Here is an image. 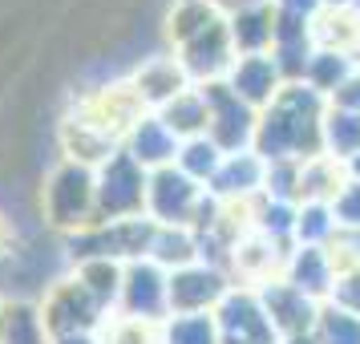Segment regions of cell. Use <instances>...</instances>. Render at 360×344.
<instances>
[{"label":"cell","mask_w":360,"mask_h":344,"mask_svg":"<svg viewBox=\"0 0 360 344\" xmlns=\"http://www.w3.org/2000/svg\"><path fill=\"white\" fill-rule=\"evenodd\" d=\"M324 110L328 101L320 94H311L304 82L283 85L279 98L267 110H259L251 150L263 163H308L316 154H324V142H320Z\"/></svg>","instance_id":"obj_1"},{"label":"cell","mask_w":360,"mask_h":344,"mask_svg":"<svg viewBox=\"0 0 360 344\" xmlns=\"http://www.w3.org/2000/svg\"><path fill=\"white\" fill-rule=\"evenodd\" d=\"M94 203H98V170L73 163V158H61L41 186L45 223L61 235H77V231L94 227Z\"/></svg>","instance_id":"obj_2"},{"label":"cell","mask_w":360,"mask_h":344,"mask_svg":"<svg viewBox=\"0 0 360 344\" xmlns=\"http://www.w3.org/2000/svg\"><path fill=\"white\" fill-rule=\"evenodd\" d=\"M146 170L134 163L126 150L110 154L98 166V203H94V223H126V219H146Z\"/></svg>","instance_id":"obj_3"},{"label":"cell","mask_w":360,"mask_h":344,"mask_svg":"<svg viewBox=\"0 0 360 344\" xmlns=\"http://www.w3.org/2000/svg\"><path fill=\"white\" fill-rule=\"evenodd\" d=\"M207 186L186 179L179 166H162L150 170L146 179V219L154 227H195L198 211H202Z\"/></svg>","instance_id":"obj_4"},{"label":"cell","mask_w":360,"mask_h":344,"mask_svg":"<svg viewBox=\"0 0 360 344\" xmlns=\"http://www.w3.org/2000/svg\"><path fill=\"white\" fill-rule=\"evenodd\" d=\"M170 272H162L154 260H130L122 267V292H117L114 316L138 320V324H166L170 300H166Z\"/></svg>","instance_id":"obj_5"},{"label":"cell","mask_w":360,"mask_h":344,"mask_svg":"<svg viewBox=\"0 0 360 344\" xmlns=\"http://www.w3.org/2000/svg\"><path fill=\"white\" fill-rule=\"evenodd\" d=\"M198 94L207 101V138L223 154H243L255 142V126H259V114L239 101L227 89V82H211V85H198Z\"/></svg>","instance_id":"obj_6"},{"label":"cell","mask_w":360,"mask_h":344,"mask_svg":"<svg viewBox=\"0 0 360 344\" xmlns=\"http://www.w3.org/2000/svg\"><path fill=\"white\" fill-rule=\"evenodd\" d=\"M231 288L235 284H231V276L223 267H214L207 260L186 263L179 272H170V284H166L170 316H202V312H214Z\"/></svg>","instance_id":"obj_7"},{"label":"cell","mask_w":360,"mask_h":344,"mask_svg":"<svg viewBox=\"0 0 360 344\" xmlns=\"http://www.w3.org/2000/svg\"><path fill=\"white\" fill-rule=\"evenodd\" d=\"M41 320H45L49 340H53V336H69V332H101L110 312L69 276V279H57L49 288V295L41 300Z\"/></svg>","instance_id":"obj_8"},{"label":"cell","mask_w":360,"mask_h":344,"mask_svg":"<svg viewBox=\"0 0 360 344\" xmlns=\"http://www.w3.org/2000/svg\"><path fill=\"white\" fill-rule=\"evenodd\" d=\"M211 316H214V328H219V344H279L255 288L235 284Z\"/></svg>","instance_id":"obj_9"},{"label":"cell","mask_w":360,"mask_h":344,"mask_svg":"<svg viewBox=\"0 0 360 344\" xmlns=\"http://www.w3.org/2000/svg\"><path fill=\"white\" fill-rule=\"evenodd\" d=\"M179 65L186 69L191 85H211L223 82L227 69L235 65V49H231V33H227V17H219L211 29H202L195 41H186L174 49Z\"/></svg>","instance_id":"obj_10"},{"label":"cell","mask_w":360,"mask_h":344,"mask_svg":"<svg viewBox=\"0 0 360 344\" xmlns=\"http://www.w3.org/2000/svg\"><path fill=\"white\" fill-rule=\"evenodd\" d=\"M130 89L138 94L146 114H158L162 106H170L179 94L191 89V77H186V69L179 65L174 53H154V57H146L142 65L134 69Z\"/></svg>","instance_id":"obj_11"},{"label":"cell","mask_w":360,"mask_h":344,"mask_svg":"<svg viewBox=\"0 0 360 344\" xmlns=\"http://www.w3.org/2000/svg\"><path fill=\"white\" fill-rule=\"evenodd\" d=\"M255 292H259V304H263V312H267V320H271V328H276L279 340L311 332L320 304L308 300L304 292H295L288 279H267V284H259Z\"/></svg>","instance_id":"obj_12"},{"label":"cell","mask_w":360,"mask_h":344,"mask_svg":"<svg viewBox=\"0 0 360 344\" xmlns=\"http://www.w3.org/2000/svg\"><path fill=\"white\" fill-rule=\"evenodd\" d=\"M263 174H267V163H263L255 150H243V154H227L214 179L207 182V195L227 203V207H247L263 195Z\"/></svg>","instance_id":"obj_13"},{"label":"cell","mask_w":360,"mask_h":344,"mask_svg":"<svg viewBox=\"0 0 360 344\" xmlns=\"http://www.w3.org/2000/svg\"><path fill=\"white\" fill-rule=\"evenodd\" d=\"M227 89L235 94L239 101H247L255 114L267 110L271 101L279 98V89H283V73L279 65L271 61V53H255V57H235V65L227 69Z\"/></svg>","instance_id":"obj_14"},{"label":"cell","mask_w":360,"mask_h":344,"mask_svg":"<svg viewBox=\"0 0 360 344\" xmlns=\"http://www.w3.org/2000/svg\"><path fill=\"white\" fill-rule=\"evenodd\" d=\"M311 53H316V29L304 17H288L276 8V41H271V61L279 65L283 82H304Z\"/></svg>","instance_id":"obj_15"},{"label":"cell","mask_w":360,"mask_h":344,"mask_svg":"<svg viewBox=\"0 0 360 344\" xmlns=\"http://www.w3.org/2000/svg\"><path fill=\"white\" fill-rule=\"evenodd\" d=\"M279 279H288L295 292H304L316 304H328V295L336 288V263L328 255V247H292Z\"/></svg>","instance_id":"obj_16"},{"label":"cell","mask_w":360,"mask_h":344,"mask_svg":"<svg viewBox=\"0 0 360 344\" xmlns=\"http://www.w3.org/2000/svg\"><path fill=\"white\" fill-rule=\"evenodd\" d=\"M179 146H182V142L166 130L158 114H142L130 130H126V138H122V150H126V154H130L146 174H150V170H162V166H174Z\"/></svg>","instance_id":"obj_17"},{"label":"cell","mask_w":360,"mask_h":344,"mask_svg":"<svg viewBox=\"0 0 360 344\" xmlns=\"http://www.w3.org/2000/svg\"><path fill=\"white\" fill-rule=\"evenodd\" d=\"M61 146H65V158H73V163H85L98 170L110 154H117L122 150V142H117L114 134H105L98 126V122H89L85 114L69 117L65 126H61Z\"/></svg>","instance_id":"obj_18"},{"label":"cell","mask_w":360,"mask_h":344,"mask_svg":"<svg viewBox=\"0 0 360 344\" xmlns=\"http://www.w3.org/2000/svg\"><path fill=\"white\" fill-rule=\"evenodd\" d=\"M227 33H231L235 57L271 53V41H276V4H255V8H243V13H231Z\"/></svg>","instance_id":"obj_19"},{"label":"cell","mask_w":360,"mask_h":344,"mask_svg":"<svg viewBox=\"0 0 360 344\" xmlns=\"http://www.w3.org/2000/svg\"><path fill=\"white\" fill-rule=\"evenodd\" d=\"M356 69H360L356 57H348V53H340V49H324V45H316L308 69H304V85H308L311 94H320L324 101H332L336 98V89H340Z\"/></svg>","instance_id":"obj_20"},{"label":"cell","mask_w":360,"mask_h":344,"mask_svg":"<svg viewBox=\"0 0 360 344\" xmlns=\"http://www.w3.org/2000/svg\"><path fill=\"white\" fill-rule=\"evenodd\" d=\"M344 182H348L344 163L328 158V154H316L308 163H300V203H324V207H332V198L344 191Z\"/></svg>","instance_id":"obj_21"},{"label":"cell","mask_w":360,"mask_h":344,"mask_svg":"<svg viewBox=\"0 0 360 344\" xmlns=\"http://www.w3.org/2000/svg\"><path fill=\"white\" fill-rule=\"evenodd\" d=\"M146 260H154L162 272H179L186 263L202 260V247H198V235L191 227H154Z\"/></svg>","instance_id":"obj_22"},{"label":"cell","mask_w":360,"mask_h":344,"mask_svg":"<svg viewBox=\"0 0 360 344\" xmlns=\"http://www.w3.org/2000/svg\"><path fill=\"white\" fill-rule=\"evenodd\" d=\"M320 142H324L328 158L348 163L352 154H360V114L340 110V106H328L324 110V126H320Z\"/></svg>","instance_id":"obj_23"},{"label":"cell","mask_w":360,"mask_h":344,"mask_svg":"<svg viewBox=\"0 0 360 344\" xmlns=\"http://www.w3.org/2000/svg\"><path fill=\"white\" fill-rule=\"evenodd\" d=\"M158 117H162V126L174 134L179 142L202 138V134H207V101H202V94H198V85H191V89L179 94L170 106H162Z\"/></svg>","instance_id":"obj_24"},{"label":"cell","mask_w":360,"mask_h":344,"mask_svg":"<svg viewBox=\"0 0 360 344\" xmlns=\"http://www.w3.org/2000/svg\"><path fill=\"white\" fill-rule=\"evenodd\" d=\"M122 267L126 263H117V260H82V263H73V279L114 316L117 292H122Z\"/></svg>","instance_id":"obj_25"},{"label":"cell","mask_w":360,"mask_h":344,"mask_svg":"<svg viewBox=\"0 0 360 344\" xmlns=\"http://www.w3.org/2000/svg\"><path fill=\"white\" fill-rule=\"evenodd\" d=\"M0 344H49V328L41 320V304L4 300V336Z\"/></svg>","instance_id":"obj_26"},{"label":"cell","mask_w":360,"mask_h":344,"mask_svg":"<svg viewBox=\"0 0 360 344\" xmlns=\"http://www.w3.org/2000/svg\"><path fill=\"white\" fill-rule=\"evenodd\" d=\"M219 13H214L211 0H174V8H170V17H166V37L174 41V49L186 45V41H195L202 29H211Z\"/></svg>","instance_id":"obj_27"},{"label":"cell","mask_w":360,"mask_h":344,"mask_svg":"<svg viewBox=\"0 0 360 344\" xmlns=\"http://www.w3.org/2000/svg\"><path fill=\"white\" fill-rule=\"evenodd\" d=\"M336 219H332V207L324 203H300L295 207V235L292 247H328L336 239Z\"/></svg>","instance_id":"obj_28"},{"label":"cell","mask_w":360,"mask_h":344,"mask_svg":"<svg viewBox=\"0 0 360 344\" xmlns=\"http://www.w3.org/2000/svg\"><path fill=\"white\" fill-rule=\"evenodd\" d=\"M223 158H227V154L214 146L207 134H202V138H186V142H182L174 166H179L186 179H195L198 186H207V182L214 179V170H219V163H223Z\"/></svg>","instance_id":"obj_29"},{"label":"cell","mask_w":360,"mask_h":344,"mask_svg":"<svg viewBox=\"0 0 360 344\" xmlns=\"http://www.w3.org/2000/svg\"><path fill=\"white\" fill-rule=\"evenodd\" d=\"M311 340L316 344H360V316L336 308V304H320L316 324H311Z\"/></svg>","instance_id":"obj_30"},{"label":"cell","mask_w":360,"mask_h":344,"mask_svg":"<svg viewBox=\"0 0 360 344\" xmlns=\"http://www.w3.org/2000/svg\"><path fill=\"white\" fill-rule=\"evenodd\" d=\"M162 344H219V328L214 316H170L162 324Z\"/></svg>","instance_id":"obj_31"},{"label":"cell","mask_w":360,"mask_h":344,"mask_svg":"<svg viewBox=\"0 0 360 344\" xmlns=\"http://www.w3.org/2000/svg\"><path fill=\"white\" fill-rule=\"evenodd\" d=\"M98 336L101 344H162V324H138V320L110 316Z\"/></svg>","instance_id":"obj_32"},{"label":"cell","mask_w":360,"mask_h":344,"mask_svg":"<svg viewBox=\"0 0 360 344\" xmlns=\"http://www.w3.org/2000/svg\"><path fill=\"white\" fill-rule=\"evenodd\" d=\"M332 219L340 231H360V182H344V191L332 198Z\"/></svg>","instance_id":"obj_33"},{"label":"cell","mask_w":360,"mask_h":344,"mask_svg":"<svg viewBox=\"0 0 360 344\" xmlns=\"http://www.w3.org/2000/svg\"><path fill=\"white\" fill-rule=\"evenodd\" d=\"M279 13H288V17H304V20H316L324 13V0H271Z\"/></svg>","instance_id":"obj_34"},{"label":"cell","mask_w":360,"mask_h":344,"mask_svg":"<svg viewBox=\"0 0 360 344\" xmlns=\"http://www.w3.org/2000/svg\"><path fill=\"white\" fill-rule=\"evenodd\" d=\"M328 106H340V110H352V114H360V69L340 85V89H336V98L328 101Z\"/></svg>","instance_id":"obj_35"},{"label":"cell","mask_w":360,"mask_h":344,"mask_svg":"<svg viewBox=\"0 0 360 344\" xmlns=\"http://www.w3.org/2000/svg\"><path fill=\"white\" fill-rule=\"evenodd\" d=\"M219 17H231V13H243V8H255V4H271V0H211Z\"/></svg>","instance_id":"obj_36"},{"label":"cell","mask_w":360,"mask_h":344,"mask_svg":"<svg viewBox=\"0 0 360 344\" xmlns=\"http://www.w3.org/2000/svg\"><path fill=\"white\" fill-rule=\"evenodd\" d=\"M49 344H101L98 332H69V336H53Z\"/></svg>","instance_id":"obj_37"},{"label":"cell","mask_w":360,"mask_h":344,"mask_svg":"<svg viewBox=\"0 0 360 344\" xmlns=\"http://www.w3.org/2000/svg\"><path fill=\"white\" fill-rule=\"evenodd\" d=\"M344 174H348V182H360V154H352V158L344 163Z\"/></svg>","instance_id":"obj_38"},{"label":"cell","mask_w":360,"mask_h":344,"mask_svg":"<svg viewBox=\"0 0 360 344\" xmlns=\"http://www.w3.org/2000/svg\"><path fill=\"white\" fill-rule=\"evenodd\" d=\"M328 8H352V0H324V13Z\"/></svg>","instance_id":"obj_39"},{"label":"cell","mask_w":360,"mask_h":344,"mask_svg":"<svg viewBox=\"0 0 360 344\" xmlns=\"http://www.w3.org/2000/svg\"><path fill=\"white\" fill-rule=\"evenodd\" d=\"M0 336H4V300H0Z\"/></svg>","instance_id":"obj_40"},{"label":"cell","mask_w":360,"mask_h":344,"mask_svg":"<svg viewBox=\"0 0 360 344\" xmlns=\"http://www.w3.org/2000/svg\"><path fill=\"white\" fill-rule=\"evenodd\" d=\"M352 8H360V0H352Z\"/></svg>","instance_id":"obj_41"}]
</instances>
